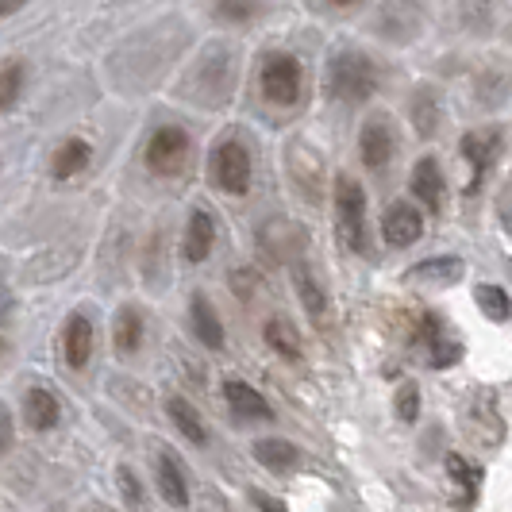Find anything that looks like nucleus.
Returning a JSON list of instances; mask_svg holds the SVG:
<instances>
[{
  "label": "nucleus",
  "instance_id": "obj_7",
  "mask_svg": "<svg viewBox=\"0 0 512 512\" xmlns=\"http://www.w3.org/2000/svg\"><path fill=\"white\" fill-rule=\"evenodd\" d=\"M424 235V216L409 201H393L382 216V239L389 247H412Z\"/></svg>",
  "mask_w": 512,
  "mask_h": 512
},
{
  "label": "nucleus",
  "instance_id": "obj_22",
  "mask_svg": "<svg viewBox=\"0 0 512 512\" xmlns=\"http://www.w3.org/2000/svg\"><path fill=\"white\" fill-rule=\"evenodd\" d=\"M24 81H27V66L20 58H4V62H0V116L20 104Z\"/></svg>",
  "mask_w": 512,
  "mask_h": 512
},
{
  "label": "nucleus",
  "instance_id": "obj_4",
  "mask_svg": "<svg viewBox=\"0 0 512 512\" xmlns=\"http://www.w3.org/2000/svg\"><path fill=\"white\" fill-rule=\"evenodd\" d=\"M335 212H339V231H343V243L355 251V255H366L370 251V235H366V193L355 178L339 174L335 181Z\"/></svg>",
  "mask_w": 512,
  "mask_h": 512
},
{
  "label": "nucleus",
  "instance_id": "obj_32",
  "mask_svg": "<svg viewBox=\"0 0 512 512\" xmlns=\"http://www.w3.org/2000/svg\"><path fill=\"white\" fill-rule=\"evenodd\" d=\"M324 4H339V8H347V4H359V0H324Z\"/></svg>",
  "mask_w": 512,
  "mask_h": 512
},
{
  "label": "nucleus",
  "instance_id": "obj_18",
  "mask_svg": "<svg viewBox=\"0 0 512 512\" xmlns=\"http://www.w3.org/2000/svg\"><path fill=\"white\" fill-rule=\"evenodd\" d=\"M158 489L174 509H189V486H185L181 462L174 455H158Z\"/></svg>",
  "mask_w": 512,
  "mask_h": 512
},
{
  "label": "nucleus",
  "instance_id": "obj_20",
  "mask_svg": "<svg viewBox=\"0 0 512 512\" xmlns=\"http://www.w3.org/2000/svg\"><path fill=\"white\" fill-rule=\"evenodd\" d=\"M262 335H266V343L282 355L285 362H301V335H297V328L285 320V316H274V320H266V328H262Z\"/></svg>",
  "mask_w": 512,
  "mask_h": 512
},
{
  "label": "nucleus",
  "instance_id": "obj_25",
  "mask_svg": "<svg viewBox=\"0 0 512 512\" xmlns=\"http://www.w3.org/2000/svg\"><path fill=\"white\" fill-rule=\"evenodd\" d=\"M478 308L493 324H505L509 320V293L501 285H478Z\"/></svg>",
  "mask_w": 512,
  "mask_h": 512
},
{
  "label": "nucleus",
  "instance_id": "obj_6",
  "mask_svg": "<svg viewBox=\"0 0 512 512\" xmlns=\"http://www.w3.org/2000/svg\"><path fill=\"white\" fill-rule=\"evenodd\" d=\"M359 151H362V162H366V170L382 174L385 166L393 162V151H397V135H393V128H389V120L374 116V120H366V124H362Z\"/></svg>",
  "mask_w": 512,
  "mask_h": 512
},
{
  "label": "nucleus",
  "instance_id": "obj_5",
  "mask_svg": "<svg viewBox=\"0 0 512 512\" xmlns=\"http://www.w3.org/2000/svg\"><path fill=\"white\" fill-rule=\"evenodd\" d=\"M189 154H193L189 131L166 124V128H158L147 139L143 158H147V170L151 174H158V178H178L181 170H185V162H189Z\"/></svg>",
  "mask_w": 512,
  "mask_h": 512
},
{
  "label": "nucleus",
  "instance_id": "obj_9",
  "mask_svg": "<svg viewBox=\"0 0 512 512\" xmlns=\"http://www.w3.org/2000/svg\"><path fill=\"white\" fill-rule=\"evenodd\" d=\"M501 151V131H470L466 139H462V154L470 158V166H474V181H470V189H478L482 178L489 174V166H493V158Z\"/></svg>",
  "mask_w": 512,
  "mask_h": 512
},
{
  "label": "nucleus",
  "instance_id": "obj_30",
  "mask_svg": "<svg viewBox=\"0 0 512 512\" xmlns=\"http://www.w3.org/2000/svg\"><path fill=\"white\" fill-rule=\"evenodd\" d=\"M251 501H255L262 512H285L282 501H278V497H270V493H262V489H255V493H251Z\"/></svg>",
  "mask_w": 512,
  "mask_h": 512
},
{
  "label": "nucleus",
  "instance_id": "obj_1",
  "mask_svg": "<svg viewBox=\"0 0 512 512\" xmlns=\"http://www.w3.org/2000/svg\"><path fill=\"white\" fill-rule=\"evenodd\" d=\"M258 89H262V97L274 108H297L301 93H305V66H301V58H293L289 51L262 54Z\"/></svg>",
  "mask_w": 512,
  "mask_h": 512
},
{
  "label": "nucleus",
  "instance_id": "obj_12",
  "mask_svg": "<svg viewBox=\"0 0 512 512\" xmlns=\"http://www.w3.org/2000/svg\"><path fill=\"white\" fill-rule=\"evenodd\" d=\"M93 162V147L81 139V135H70L58 143V151L51 154V174L58 181H70L77 174H85V166Z\"/></svg>",
  "mask_w": 512,
  "mask_h": 512
},
{
  "label": "nucleus",
  "instance_id": "obj_11",
  "mask_svg": "<svg viewBox=\"0 0 512 512\" xmlns=\"http://www.w3.org/2000/svg\"><path fill=\"white\" fill-rule=\"evenodd\" d=\"M62 351H66V362L74 370H85V362L93 359V320L85 312H74L66 320V332H62Z\"/></svg>",
  "mask_w": 512,
  "mask_h": 512
},
{
  "label": "nucleus",
  "instance_id": "obj_2",
  "mask_svg": "<svg viewBox=\"0 0 512 512\" xmlns=\"http://www.w3.org/2000/svg\"><path fill=\"white\" fill-rule=\"evenodd\" d=\"M328 89L339 101L359 104L378 93V66L362 51H339L328 66Z\"/></svg>",
  "mask_w": 512,
  "mask_h": 512
},
{
  "label": "nucleus",
  "instance_id": "obj_23",
  "mask_svg": "<svg viewBox=\"0 0 512 512\" xmlns=\"http://www.w3.org/2000/svg\"><path fill=\"white\" fill-rule=\"evenodd\" d=\"M297 293H301V301H305L308 316L324 328V320H328V297H324V289H320V282L312 278L308 266H297Z\"/></svg>",
  "mask_w": 512,
  "mask_h": 512
},
{
  "label": "nucleus",
  "instance_id": "obj_15",
  "mask_svg": "<svg viewBox=\"0 0 512 512\" xmlns=\"http://www.w3.org/2000/svg\"><path fill=\"white\" fill-rule=\"evenodd\" d=\"M24 416L35 432H51L54 424H58V416H62V405H58V397H54L51 389L35 385V389H27L24 397Z\"/></svg>",
  "mask_w": 512,
  "mask_h": 512
},
{
  "label": "nucleus",
  "instance_id": "obj_27",
  "mask_svg": "<svg viewBox=\"0 0 512 512\" xmlns=\"http://www.w3.org/2000/svg\"><path fill=\"white\" fill-rule=\"evenodd\" d=\"M397 416L405 424H412L420 416V393H416V385H401V393H397Z\"/></svg>",
  "mask_w": 512,
  "mask_h": 512
},
{
  "label": "nucleus",
  "instance_id": "obj_21",
  "mask_svg": "<svg viewBox=\"0 0 512 512\" xmlns=\"http://www.w3.org/2000/svg\"><path fill=\"white\" fill-rule=\"evenodd\" d=\"M462 258H432V262H424V266H416L409 270V282H424V285H455L462 278Z\"/></svg>",
  "mask_w": 512,
  "mask_h": 512
},
{
  "label": "nucleus",
  "instance_id": "obj_19",
  "mask_svg": "<svg viewBox=\"0 0 512 512\" xmlns=\"http://www.w3.org/2000/svg\"><path fill=\"white\" fill-rule=\"evenodd\" d=\"M166 412H170V420H174V428H178L181 436L189 439V443H201V447H205L208 443L205 420H201V412L193 409L185 397H170V401H166Z\"/></svg>",
  "mask_w": 512,
  "mask_h": 512
},
{
  "label": "nucleus",
  "instance_id": "obj_17",
  "mask_svg": "<svg viewBox=\"0 0 512 512\" xmlns=\"http://www.w3.org/2000/svg\"><path fill=\"white\" fill-rule=\"evenodd\" d=\"M255 459L274 470V474H289L301 466V451L289 443V439H258L255 443Z\"/></svg>",
  "mask_w": 512,
  "mask_h": 512
},
{
  "label": "nucleus",
  "instance_id": "obj_24",
  "mask_svg": "<svg viewBox=\"0 0 512 512\" xmlns=\"http://www.w3.org/2000/svg\"><path fill=\"white\" fill-rule=\"evenodd\" d=\"M216 16L224 24H251L262 16V0H216Z\"/></svg>",
  "mask_w": 512,
  "mask_h": 512
},
{
  "label": "nucleus",
  "instance_id": "obj_8",
  "mask_svg": "<svg viewBox=\"0 0 512 512\" xmlns=\"http://www.w3.org/2000/svg\"><path fill=\"white\" fill-rule=\"evenodd\" d=\"M409 189L416 201H424L428 212H439L443 208V197H447V181H443V170H439V162L428 154V158H420L416 166H412V178H409Z\"/></svg>",
  "mask_w": 512,
  "mask_h": 512
},
{
  "label": "nucleus",
  "instance_id": "obj_13",
  "mask_svg": "<svg viewBox=\"0 0 512 512\" xmlns=\"http://www.w3.org/2000/svg\"><path fill=\"white\" fill-rule=\"evenodd\" d=\"M216 247V220L208 208H193L189 228H185V258L189 262H205Z\"/></svg>",
  "mask_w": 512,
  "mask_h": 512
},
{
  "label": "nucleus",
  "instance_id": "obj_10",
  "mask_svg": "<svg viewBox=\"0 0 512 512\" xmlns=\"http://www.w3.org/2000/svg\"><path fill=\"white\" fill-rule=\"evenodd\" d=\"M224 401H228V409L239 416V420H270L274 412H270V401L258 393L255 385L239 382V378H228L224 382Z\"/></svg>",
  "mask_w": 512,
  "mask_h": 512
},
{
  "label": "nucleus",
  "instance_id": "obj_14",
  "mask_svg": "<svg viewBox=\"0 0 512 512\" xmlns=\"http://www.w3.org/2000/svg\"><path fill=\"white\" fill-rule=\"evenodd\" d=\"M189 320H193V332H197V339L205 343L208 351H220L224 347V324H220V316H216V308H212V301H208L205 293H197L189 301Z\"/></svg>",
  "mask_w": 512,
  "mask_h": 512
},
{
  "label": "nucleus",
  "instance_id": "obj_26",
  "mask_svg": "<svg viewBox=\"0 0 512 512\" xmlns=\"http://www.w3.org/2000/svg\"><path fill=\"white\" fill-rule=\"evenodd\" d=\"M116 482H120V493H124L131 512H147V489H143L139 474L131 466H116Z\"/></svg>",
  "mask_w": 512,
  "mask_h": 512
},
{
  "label": "nucleus",
  "instance_id": "obj_3",
  "mask_svg": "<svg viewBox=\"0 0 512 512\" xmlns=\"http://www.w3.org/2000/svg\"><path fill=\"white\" fill-rule=\"evenodd\" d=\"M212 178L216 185L231 193V197H243L251 193V181H255V162H251V147L239 139V135H228L216 143L212 151Z\"/></svg>",
  "mask_w": 512,
  "mask_h": 512
},
{
  "label": "nucleus",
  "instance_id": "obj_16",
  "mask_svg": "<svg viewBox=\"0 0 512 512\" xmlns=\"http://www.w3.org/2000/svg\"><path fill=\"white\" fill-rule=\"evenodd\" d=\"M143 335H147V324H143V312L135 305H124L116 312V324H112V339H116V351L120 355H135L143 347Z\"/></svg>",
  "mask_w": 512,
  "mask_h": 512
},
{
  "label": "nucleus",
  "instance_id": "obj_28",
  "mask_svg": "<svg viewBox=\"0 0 512 512\" xmlns=\"http://www.w3.org/2000/svg\"><path fill=\"white\" fill-rule=\"evenodd\" d=\"M447 466H451V474L459 478L462 486L474 493V486H478V470H474V466H466V459H459V455H451V459H447Z\"/></svg>",
  "mask_w": 512,
  "mask_h": 512
},
{
  "label": "nucleus",
  "instance_id": "obj_29",
  "mask_svg": "<svg viewBox=\"0 0 512 512\" xmlns=\"http://www.w3.org/2000/svg\"><path fill=\"white\" fill-rule=\"evenodd\" d=\"M12 447V416H8V405L0 401V455Z\"/></svg>",
  "mask_w": 512,
  "mask_h": 512
},
{
  "label": "nucleus",
  "instance_id": "obj_31",
  "mask_svg": "<svg viewBox=\"0 0 512 512\" xmlns=\"http://www.w3.org/2000/svg\"><path fill=\"white\" fill-rule=\"evenodd\" d=\"M24 4H31V0H0V20H4V16H16Z\"/></svg>",
  "mask_w": 512,
  "mask_h": 512
}]
</instances>
